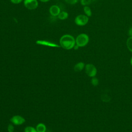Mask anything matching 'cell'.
<instances>
[{
  "label": "cell",
  "instance_id": "ffe728a7",
  "mask_svg": "<svg viewBox=\"0 0 132 132\" xmlns=\"http://www.w3.org/2000/svg\"><path fill=\"white\" fill-rule=\"evenodd\" d=\"M128 34L130 37H132V27H131L128 30Z\"/></svg>",
  "mask_w": 132,
  "mask_h": 132
},
{
  "label": "cell",
  "instance_id": "4fadbf2b",
  "mask_svg": "<svg viewBox=\"0 0 132 132\" xmlns=\"http://www.w3.org/2000/svg\"><path fill=\"white\" fill-rule=\"evenodd\" d=\"M84 11L86 14V15H87V16H91L92 15V12H91V10L90 9V8L89 7H88V6H84Z\"/></svg>",
  "mask_w": 132,
  "mask_h": 132
},
{
  "label": "cell",
  "instance_id": "5bb4252c",
  "mask_svg": "<svg viewBox=\"0 0 132 132\" xmlns=\"http://www.w3.org/2000/svg\"><path fill=\"white\" fill-rule=\"evenodd\" d=\"M25 132H37L36 129L31 126H27L24 129Z\"/></svg>",
  "mask_w": 132,
  "mask_h": 132
},
{
  "label": "cell",
  "instance_id": "7c38bea8",
  "mask_svg": "<svg viewBox=\"0 0 132 132\" xmlns=\"http://www.w3.org/2000/svg\"><path fill=\"white\" fill-rule=\"evenodd\" d=\"M126 46L127 48L132 52V37H129L126 41Z\"/></svg>",
  "mask_w": 132,
  "mask_h": 132
},
{
  "label": "cell",
  "instance_id": "6da1fadb",
  "mask_svg": "<svg viewBox=\"0 0 132 132\" xmlns=\"http://www.w3.org/2000/svg\"><path fill=\"white\" fill-rule=\"evenodd\" d=\"M60 46L67 50L73 48L76 44L75 39L72 35L65 34L62 36L59 40Z\"/></svg>",
  "mask_w": 132,
  "mask_h": 132
},
{
  "label": "cell",
  "instance_id": "d6986e66",
  "mask_svg": "<svg viewBox=\"0 0 132 132\" xmlns=\"http://www.w3.org/2000/svg\"><path fill=\"white\" fill-rule=\"evenodd\" d=\"M23 0H10V2L14 4H18L21 3Z\"/></svg>",
  "mask_w": 132,
  "mask_h": 132
},
{
  "label": "cell",
  "instance_id": "9a60e30c",
  "mask_svg": "<svg viewBox=\"0 0 132 132\" xmlns=\"http://www.w3.org/2000/svg\"><path fill=\"white\" fill-rule=\"evenodd\" d=\"M91 84L93 86H97L98 85V83H99V81H98V79L95 77H92V78L91 79Z\"/></svg>",
  "mask_w": 132,
  "mask_h": 132
},
{
  "label": "cell",
  "instance_id": "277c9868",
  "mask_svg": "<svg viewBox=\"0 0 132 132\" xmlns=\"http://www.w3.org/2000/svg\"><path fill=\"white\" fill-rule=\"evenodd\" d=\"M85 72L88 76L93 77L96 75L97 70L93 64L88 63L85 65Z\"/></svg>",
  "mask_w": 132,
  "mask_h": 132
},
{
  "label": "cell",
  "instance_id": "ba28073f",
  "mask_svg": "<svg viewBox=\"0 0 132 132\" xmlns=\"http://www.w3.org/2000/svg\"><path fill=\"white\" fill-rule=\"evenodd\" d=\"M60 12L61 10L59 7L56 5L51 6L49 9V12L50 14L53 16H57Z\"/></svg>",
  "mask_w": 132,
  "mask_h": 132
},
{
  "label": "cell",
  "instance_id": "8992f818",
  "mask_svg": "<svg viewBox=\"0 0 132 132\" xmlns=\"http://www.w3.org/2000/svg\"><path fill=\"white\" fill-rule=\"evenodd\" d=\"M10 121L15 125H20L23 124L25 122V119L22 116L16 115L13 116L10 119Z\"/></svg>",
  "mask_w": 132,
  "mask_h": 132
},
{
  "label": "cell",
  "instance_id": "ac0fdd59",
  "mask_svg": "<svg viewBox=\"0 0 132 132\" xmlns=\"http://www.w3.org/2000/svg\"><path fill=\"white\" fill-rule=\"evenodd\" d=\"M14 126L12 124H9L7 127V130L8 132H13L14 131Z\"/></svg>",
  "mask_w": 132,
  "mask_h": 132
},
{
  "label": "cell",
  "instance_id": "cb8c5ba5",
  "mask_svg": "<svg viewBox=\"0 0 132 132\" xmlns=\"http://www.w3.org/2000/svg\"><path fill=\"white\" fill-rule=\"evenodd\" d=\"M56 1H58V0H56Z\"/></svg>",
  "mask_w": 132,
  "mask_h": 132
},
{
  "label": "cell",
  "instance_id": "9c48e42d",
  "mask_svg": "<svg viewBox=\"0 0 132 132\" xmlns=\"http://www.w3.org/2000/svg\"><path fill=\"white\" fill-rule=\"evenodd\" d=\"M85 67V63L82 62H79L76 63L74 67V71L76 72H79L83 70Z\"/></svg>",
  "mask_w": 132,
  "mask_h": 132
},
{
  "label": "cell",
  "instance_id": "5b68a950",
  "mask_svg": "<svg viewBox=\"0 0 132 132\" xmlns=\"http://www.w3.org/2000/svg\"><path fill=\"white\" fill-rule=\"evenodd\" d=\"M24 6L29 10L36 9L38 6V2L37 0H24Z\"/></svg>",
  "mask_w": 132,
  "mask_h": 132
},
{
  "label": "cell",
  "instance_id": "30bf717a",
  "mask_svg": "<svg viewBox=\"0 0 132 132\" xmlns=\"http://www.w3.org/2000/svg\"><path fill=\"white\" fill-rule=\"evenodd\" d=\"M46 126L43 123H39L36 126V130L37 132H45Z\"/></svg>",
  "mask_w": 132,
  "mask_h": 132
},
{
  "label": "cell",
  "instance_id": "3957f363",
  "mask_svg": "<svg viewBox=\"0 0 132 132\" xmlns=\"http://www.w3.org/2000/svg\"><path fill=\"white\" fill-rule=\"evenodd\" d=\"M89 21V18L84 14H79L77 15L74 20L76 25L80 26L86 25Z\"/></svg>",
  "mask_w": 132,
  "mask_h": 132
},
{
  "label": "cell",
  "instance_id": "8fae6325",
  "mask_svg": "<svg viewBox=\"0 0 132 132\" xmlns=\"http://www.w3.org/2000/svg\"><path fill=\"white\" fill-rule=\"evenodd\" d=\"M68 16H69L68 13L66 11H61L59 13L57 17L60 20H64L68 18Z\"/></svg>",
  "mask_w": 132,
  "mask_h": 132
},
{
  "label": "cell",
  "instance_id": "2e32d148",
  "mask_svg": "<svg viewBox=\"0 0 132 132\" xmlns=\"http://www.w3.org/2000/svg\"><path fill=\"white\" fill-rule=\"evenodd\" d=\"M91 2V0H80V3L82 6H86L89 5Z\"/></svg>",
  "mask_w": 132,
  "mask_h": 132
},
{
  "label": "cell",
  "instance_id": "7402d4cb",
  "mask_svg": "<svg viewBox=\"0 0 132 132\" xmlns=\"http://www.w3.org/2000/svg\"><path fill=\"white\" fill-rule=\"evenodd\" d=\"M40 2H43V3H46V2H47L48 1H50V0H39Z\"/></svg>",
  "mask_w": 132,
  "mask_h": 132
},
{
  "label": "cell",
  "instance_id": "52a82bcc",
  "mask_svg": "<svg viewBox=\"0 0 132 132\" xmlns=\"http://www.w3.org/2000/svg\"><path fill=\"white\" fill-rule=\"evenodd\" d=\"M37 44L41 45L43 46L51 47H59L60 46L52 42L46 41V40H37L36 42Z\"/></svg>",
  "mask_w": 132,
  "mask_h": 132
},
{
  "label": "cell",
  "instance_id": "7a4b0ae2",
  "mask_svg": "<svg viewBox=\"0 0 132 132\" xmlns=\"http://www.w3.org/2000/svg\"><path fill=\"white\" fill-rule=\"evenodd\" d=\"M89 41V36L85 33H82L78 35L75 39L76 44L79 47L85 46L88 43Z\"/></svg>",
  "mask_w": 132,
  "mask_h": 132
},
{
  "label": "cell",
  "instance_id": "e0dca14e",
  "mask_svg": "<svg viewBox=\"0 0 132 132\" xmlns=\"http://www.w3.org/2000/svg\"><path fill=\"white\" fill-rule=\"evenodd\" d=\"M65 2L70 5H75L76 4L78 0H64Z\"/></svg>",
  "mask_w": 132,
  "mask_h": 132
},
{
  "label": "cell",
  "instance_id": "603a6c76",
  "mask_svg": "<svg viewBox=\"0 0 132 132\" xmlns=\"http://www.w3.org/2000/svg\"><path fill=\"white\" fill-rule=\"evenodd\" d=\"M130 64H131V65H132V56H131V58H130Z\"/></svg>",
  "mask_w": 132,
  "mask_h": 132
},
{
  "label": "cell",
  "instance_id": "44dd1931",
  "mask_svg": "<svg viewBox=\"0 0 132 132\" xmlns=\"http://www.w3.org/2000/svg\"><path fill=\"white\" fill-rule=\"evenodd\" d=\"M79 47L77 45L75 44V45H74V46L73 48H74V50H78V48H79Z\"/></svg>",
  "mask_w": 132,
  "mask_h": 132
}]
</instances>
